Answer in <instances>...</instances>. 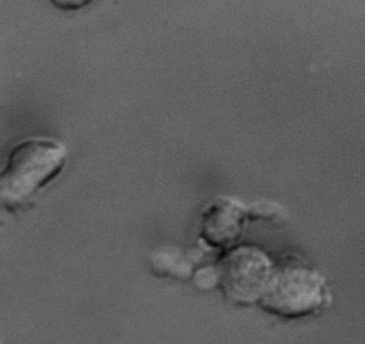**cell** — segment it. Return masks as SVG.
Wrapping results in <instances>:
<instances>
[{
  "mask_svg": "<svg viewBox=\"0 0 365 344\" xmlns=\"http://www.w3.org/2000/svg\"><path fill=\"white\" fill-rule=\"evenodd\" d=\"M65 145L48 138H31L16 145L0 174V198L8 209L24 204L58 177L67 162Z\"/></svg>",
  "mask_w": 365,
  "mask_h": 344,
  "instance_id": "1",
  "label": "cell"
},
{
  "mask_svg": "<svg viewBox=\"0 0 365 344\" xmlns=\"http://www.w3.org/2000/svg\"><path fill=\"white\" fill-rule=\"evenodd\" d=\"M284 214V209L281 205L269 200H260L252 204L249 209V215L253 219L257 218H266V219H274L279 218Z\"/></svg>",
  "mask_w": 365,
  "mask_h": 344,
  "instance_id": "5",
  "label": "cell"
},
{
  "mask_svg": "<svg viewBox=\"0 0 365 344\" xmlns=\"http://www.w3.org/2000/svg\"><path fill=\"white\" fill-rule=\"evenodd\" d=\"M273 269L268 256L254 247L232 250L220 264L222 290L235 303L260 301L266 292Z\"/></svg>",
  "mask_w": 365,
  "mask_h": 344,
  "instance_id": "3",
  "label": "cell"
},
{
  "mask_svg": "<svg viewBox=\"0 0 365 344\" xmlns=\"http://www.w3.org/2000/svg\"><path fill=\"white\" fill-rule=\"evenodd\" d=\"M247 209L232 198H219L204 214L202 236L208 245L226 248L240 237Z\"/></svg>",
  "mask_w": 365,
  "mask_h": 344,
  "instance_id": "4",
  "label": "cell"
},
{
  "mask_svg": "<svg viewBox=\"0 0 365 344\" xmlns=\"http://www.w3.org/2000/svg\"><path fill=\"white\" fill-rule=\"evenodd\" d=\"M93 0H50L55 8L61 11H78L85 8Z\"/></svg>",
  "mask_w": 365,
  "mask_h": 344,
  "instance_id": "6",
  "label": "cell"
},
{
  "mask_svg": "<svg viewBox=\"0 0 365 344\" xmlns=\"http://www.w3.org/2000/svg\"><path fill=\"white\" fill-rule=\"evenodd\" d=\"M326 299V284L319 273L301 267H287L273 271L260 301L269 312L297 318L319 309Z\"/></svg>",
  "mask_w": 365,
  "mask_h": 344,
  "instance_id": "2",
  "label": "cell"
}]
</instances>
